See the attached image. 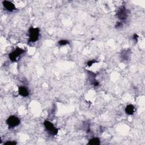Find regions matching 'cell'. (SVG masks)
Here are the masks:
<instances>
[{"instance_id": "cell-4", "label": "cell", "mask_w": 145, "mask_h": 145, "mask_svg": "<svg viewBox=\"0 0 145 145\" xmlns=\"http://www.w3.org/2000/svg\"><path fill=\"white\" fill-rule=\"evenodd\" d=\"M25 51L23 49L20 48H17L16 49L13 51L9 55V58L11 61L15 62L18 60V58L19 57V56L24 53Z\"/></svg>"}, {"instance_id": "cell-13", "label": "cell", "mask_w": 145, "mask_h": 145, "mask_svg": "<svg viewBox=\"0 0 145 145\" xmlns=\"http://www.w3.org/2000/svg\"><path fill=\"white\" fill-rule=\"evenodd\" d=\"M123 23H121V22H117L116 25L115 26V27H116V28H119L123 27Z\"/></svg>"}, {"instance_id": "cell-1", "label": "cell", "mask_w": 145, "mask_h": 145, "mask_svg": "<svg viewBox=\"0 0 145 145\" xmlns=\"http://www.w3.org/2000/svg\"><path fill=\"white\" fill-rule=\"evenodd\" d=\"M40 29L39 28H34L31 27L29 29V43H34L39 39Z\"/></svg>"}, {"instance_id": "cell-14", "label": "cell", "mask_w": 145, "mask_h": 145, "mask_svg": "<svg viewBox=\"0 0 145 145\" xmlns=\"http://www.w3.org/2000/svg\"><path fill=\"white\" fill-rule=\"evenodd\" d=\"M138 35L137 34H134V35H133V39H134L135 41H137L138 40Z\"/></svg>"}, {"instance_id": "cell-6", "label": "cell", "mask_w": 145, "mask_h": 145, "mask_svg": "<svg viewBox=\"0 0 145 145\" xmlns=\"http://www.w3.org/2000/svg\"><path fill=\"white\" fill-rule=\"evenodd\" d=\"M3 5H4V7L9 11H13L15 9H16V7H15V5L10 1H4L2 2Z\"/></svg>"}, {"instance_id": "cell-12", "label": "cell", "mask_w": 145, "mask_h": 145, "mask_svg": "<svg viewBox=\"0 0 145 145\" xmlns=\"http://www.w3.org/2000/svg\"><path fill=\"white\" fill-rule=\"evenodd\" d=\"M95 63H96V61H95V60H91V61H90L89 62H88L87 63V65L88 66H91V65H93L94 64H95Z\"/></svg>"}, {"instance_id": "cell-11", "label": "cell", "mask_w": 145, "mask_h": 145, "mask_svg": "<svg viewBox=\"0 0 145 145\" xmlns=\"http://www.w3.org/2000/svg\"><path fill=\"white\" fill-rule=\"evenodd\" d=\"M4 144H12V145H14V144H17V142H14V141H7V142H6L4 143Z\"/></svg>"}, {"instance_id": "cell-5", "label": "cell", "mask_w": 145, "mask_h": 145, "mask_svg": "<svg viewBox=\"0 0 145 145\" xmlns=\"http://www.w3.org/2000/svg\"><path fill=\"white\" fill-rule=\"evenodd\" d=\"M20 120L15 116H11L6 120V124L10 128H13L18 126L20 124Z\"/></svg>"}, {"instance_id": "cell-9", "label": "cell", "mask_w": 145, "mask_h": 145, "mask_svg": "<svg viewBox=\"0 0 145 145\" xmlns=\"http://www.w3.org/2000/svg\"><path fill=\"white\" fill-rule=\"evenodd\" d=\"M100 144V139L98 138H93L89 141L88 144L90 145H99Z\"/></svg>"}, {"instance_id": "cell-2", "label": "cell", "mask_w": 145, "mask_h": 145, "mask_svg": "<svg viewBox=\"0 0 145 145\" xmlns=\"http://www.w3.org/2000/svg\"><path fill=\"white\" fill-rule=\"evenodd\" d=\"M44 125L45 126L47 131H48V132L50 134L55 135L58 133V130L57 129H56L54 125H53L51 122H50L48 120L44 121Z\"/></svg>"}, {"instance_id": "cell-8", "label": "cell", "mask_w": 145, "mask_h": 145, "mask_svg": "<svg viewBox=\"0 0 145 145\" xmlns=\"http://www.w3.org/2000/svg\"><path fill=\"white\" fill-rule=\"evenodd\" d=\"M134 111H135V107L133 105L129 104L126 106V107L125 108V112L128 115H133V113H134Z\"/></svg>"}, {"instance_id": "cell-10", "label": "cell", "mask_w": 145, "mask_h": 145, "mask_svg": "<svg viewBox=\"0 0 145 145\" xmlns=\"http://www.w3.org/2000/svg\"><path fill=\"white\" fill-rule=\"evenodd\" d=\"M69 43V41L67 40H61L58 41V44L61 46L67 45V44H68Z\"/></svg>"}, {"instance_id": "cell-7", "label": "cell", "mask_w": 145, "mask_h": 145, "mask_svg": "<svg viewBox=\"0 0 145 145\" xmlns=\"http://www.w3.org/2000/svg\"><path fill=\"white\" fill-rule=\"evenodd\" d=\"M18 92L20 95H21L23 97H27L28 96L29 92L27 88L23 86H20L19 87Z\"/></svg>"}, {"instance_id": "cell-3", "label": "cell", "mask_w": 145, "mask_h": 145, "mask_svg": "<svg viewBox=\"0 0 145 145\" xmlns=\"http://www.w3.org/2000/svg\"><path fill=\"white\" fill-rule=\"evenodd\" d=\"M117 17L121 20H125L128 16V11L124 6H121L117 10L116 13Z\"/></svg>"}]
</instances>
